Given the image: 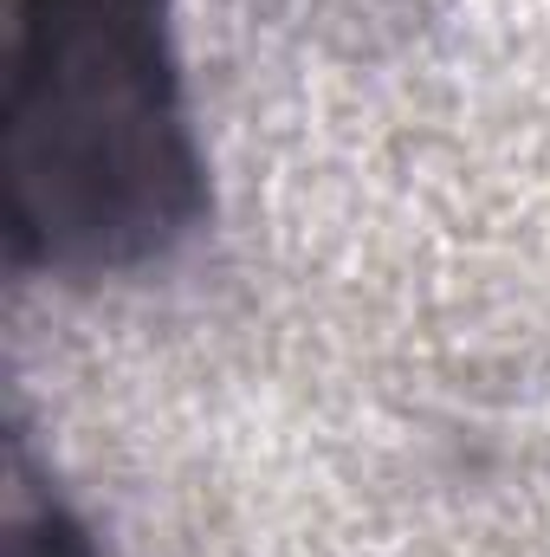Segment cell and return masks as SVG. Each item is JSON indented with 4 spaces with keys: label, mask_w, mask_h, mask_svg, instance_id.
Returning a JSON list of instances; mask_svg holds the SVG:
<instances>
[{
    "label": "cell",
    "mask_w": 550,
    "mask_h": 557,
    "mask_svg": "<svg viewBox=\"0 0 550 557\" xmlns=\"http://www.w3.org/2000/svg\"><path fill=\"white\" fill-rule=\"evenodd\" d=\"M7 240L52 273H124L201 214L162 0H13L0 111Z\"/></svg>",
    "instance_id": "cell-1"
},
{
    "label": "cell",
    "mask_w": 550,
    "mask_h": 557,
    "mask_svg": "<svg viewBox=\"0 0 550 557\" xmlns=\"http://www.w3.org/2000/svg\"><path fill=\"white\" fill-rule=\"evenodd\" d=\"M7 557H91V545L65 525L59 506H26V499H13V519H7Z\"/></svg>",
    "instance_id": "cell-2"
}]
</instances>
